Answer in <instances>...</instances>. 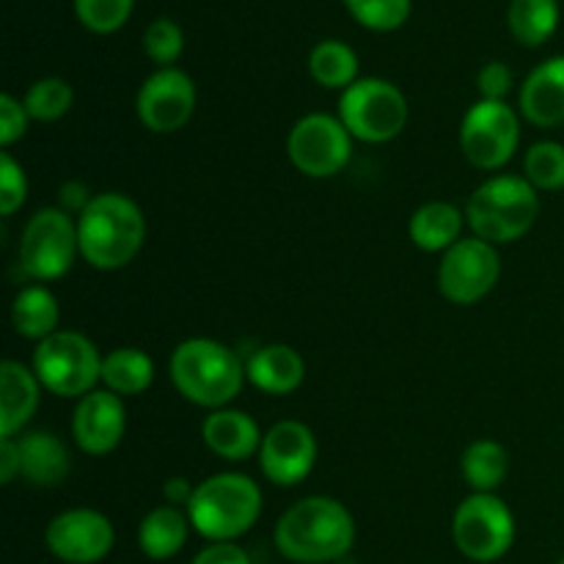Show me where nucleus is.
<instances>
[{"instance_id":"1","label":"nucleus","mask_w":564,"mask_h":564,"mask_svg":"<svg viewBox=\"0 0 564 564\" xmlns=\"http://www.w3.org/2000/svg\"><path fill=\"white\" fill-rule=\"evenodd\" d=\"M273 543L295 564H330L345 560L356 545V518L330 496H306L281 512Z\"/></svg>"},{"instance_id":"2","label":"nucleus","mask_w":564,"mask_h":564,"mask_svg":"<svg viewBox=\"0 0 564 564\" xmlns=\"http://www.w3.org/2000/svg\"><path fill=\"white\" fill-rule=\"evenodd\" d=\"M169 378L187 402L207 411H220L242 394L248 372L229 345L207 336H193L180 341L171 352Z\"/></svg>"},{"instance_id":"3","label":"nucleus","mask_w":564,"mask_h":564,"mask_svg":"<svg viewBox=\"0 0 564 564\" xmlns=\"http://www.w3.org/2000/svg\"><path fill=\"white\" fill-rule=\"evenodd\" d=\"M77 240L80 257L94 270L113 273L127 268L147 240L143 209L124 193H97L77 215Z\"/></svg>"},{"instance_id":"4","label":"nucleus","mask_w":564,"mask_h":564,"mask_svg":"<svg viewBox=\"0 0 564 564\" xmlns=\"http://www.w3.org/2000/svg\"><path fill=\"white\" fill-rule=\"evenodd\" d=\"M185 512L207 543H237L262 516V488L246 474H213L196 485Z\"/></svg>"},{"instance_id":"5","label":"nucleus","mask_w":564,"mask_h":564,"mask_svg":"<svg viewBox=\"0 0 564 564\" xmlns=\"http://www.w3.org/2000/svg\"><path fill=\"white\" fill-rule=\"evenodd\" d=\"M540 218V196L527 176L496 174L466 202V224L490 246H510L527 237Z\"/></svg>"},{"instance_id":"6","label":"nucleus","mask_w":564,"mask_h":564,"mask_svg":"<svg viewBox=\"0 0 564 564\" xmlns=\"http://www.w3.org/2000/svg\"><path fill=\"white\" fill-rule=\"evenodd\" d=\"M102 358L86 334L66 328L39 341L31 367L44 391L64 400H83L102 383Z\"/></svg>"},{"instance_id":"7","label":"nucleus","mask_w":564,"mask_h":564,"mask_svg":"<svg viewBox=\"0 0 564 564\" xmlns=\"http://www.w3.org/2000/svg\"><path fill=\"white\" fill-rule=\"evenodd\" d=\"M17 257L22 273L36 284L64 279L80 257L75 215L61 207H44L33 213L22 229Z\"/></svg>"},{"instance_id":"8","label":"nucleus","mask_w":564,"mask_h":564,"mask_svg":"<svg viewBox=\"0 0 564 564\" xmlns=\"http://www.w3.org/2000/svg\"><path fill=\"white\" fill-rule=\"evenodd\" d=\"M339 119L361 143H389L405 130L408 99L391 80L358 77L339 97Z\"/></svg>"},{"instance_id":"9","label":"nucleus","mask_w":564,"mask_h":564,"mask_svg":"<svg viewBox=\"0 0 564 564\" xmlns=\"http://www.w3.org/2000/svg\"><path fill=\"white\" fill-rule=\"evenodd\" d=\"M452 540L468 562H499L516 543V516L501 496L471 494L452 516Z\"/></svg>"},{"instance_id":"10","label":"nucleus","mask_w":564,"mask_h":564,"mask_svg":"<svg viewBox=\"0 0 564 564\" xmlns=\"http://www.w3.org/2000/svg\"><path fill=\"white\" fill-rule=\"evenodd\" d=\"M521 147V113L510 102L477 99L460 121L463 158L479 171H501Z\"/></svg>"},{"instance_id":"11","label":"nucleus","mask_w":564,"mask_h":564,"mask_svg":"<svg viewBox=\"0 0 564 564\" xmlns=\"http://www.w3.org/2000/svg\"><path fill=\"white\" fill-rule=\"evenodd\" d=\"M292 165L308 180H330L341 174L352 158V135L339 116L306 113L292 124L286 138Z\"/></svg>"},{"instance_id":"12","label":"nucleus","mask_w":564,"mask_h":564,"mask_svg":"<svg viewBox=\"0 0 564 564\" xmlns=\"http://www.w3.org/2000/svg\"><path fill=\"white\" fill-rule=\"evenodd\" d=\"M501 279L499 248L479 237H463L441 253L438 292L455 306H474L496 290Z\"/></svg>"},{"instance_id":"13","label":"nucleus","mask_w":564,"mask_h":564,"mask_svg":"<svg viewBox=\"0 0 564 564\" xmlns=\"http://www.w3.org/2000/svg\"><path fill=\"white\" fill-rule=\"evenodd\" d=\"M44 545L64 564H99L113 551L116 529L105 512L91 507H72L47 523Z\"/></svg>"},{"instance_id":"14","label":"nucleus","mask_w":564,"mask_h":564,"mask_svg":"<svg viewBox=\"0 0 564 564\" xmlns=\"http://www.w3.org/2000/svg\"><path fill=\"white\" fill-rule=\"evenodd\" d=\"M198 91L196 83L187 72L169 66L158 69L138 88L135 110L141 124L154 135H171L180 132L196 113Z\"/></svg>"},{"instance_id":"15","label":"nucleus","mask_w":564,"mask_h":564,"mask_svg":"<svg viewBox=\"0 0 564 564\" xmlns=\"http://www.w3.org/2000/svg\"><path fill=\"white\" fill-rule=\"evenodd\" d=\"M317 452L314 430L297 419H284L264 433L257 457L268 482L279 485V488H292L314 471Z\"/></svg>"},{"instance_id":"16","label":"nucleus","mask_w":564,"mask_h":564,"mask_svg":"<svg viewBox=\"0 0 564 564\" xmlns=\"http://www.w3.org/2000/svg\"><path fill=\"white\" fill-rule=\"evenodd\" d=\"M127 433V408L119 394L97 389L77 400L72 413V438L80 452L91 457H105L121 444Z\"/></svg>"},{"instance_id":"17","label":"nucleus","mask_w":564,"mask_h":564,"mask_svg":"<svg viewBox=\"0 0 564 564\" xmlns=\"http://www.w3.org/2000/svg\"><path fill=\"white\" fill-rule=\"evenodd\" d=\"M518 113L540 130L564 124V55L534 66L518 91Z\"/></svg>"},{"instance_id":"18","label":"nucleus","mask_w":564,"mask_h":564,"mask_svg":"<svg viewBox=\"0 0 564 564\" xmlns=\"http://www.w3.org/2000/svg\"><path fill=\"white\" fill-rule=\"evenodd\" d=\"M202 438L207 449L220 460L240 463L259 455L264 435L251 413L237 411V408H220V411H209L204 416Z\"/></svg>"},{"instance_id":"19","label":"nucleus","mask_w":564,"mask_h":564,"mask_svg":"<svg viewBox=\"0 0 564 564\" xmlns=\"http://www.w3.org/2000/svg\"><path fill=\"white\" fill-rule=\"evenodd\" d=\"M42 389L33 367L11 358L0 364V438H17L28 427L36 416Z\"/></svg>"},{"instance_id":"20","label":"nucleus","mask_w":564,"mask_h":564,"mask_svg":"<svg viewBox=\"0 0 564 564\" xmlns=\"http://www.w3.org/2000/svg\"><path fill=\"white\" fill-rule=\"evenodd\" d=\"M246 372L253 389L270 397H286L295 394L306 380V361L292 345L273 341V345H262L251 352V358L246 361Z\"/></svg>"},{"instance_id":"21","label":"nucleus","mask_w":564,"mask_h":564,"mask_svg":"<svg viewBox=\"0 0 564 564\" xmlns=\"http://www.w3.org/2000/svg\"><path fill=\"white\" fill-rule=\"evenodd\" d=\"M20 446V477L36 488H55L72 471V455L64 441L50 430L17 435Z\"/></svg>"},{"instance_id":"22","label":"nucleus","mask_w":564,"mask_h":564,"mask_svg":"<svg viewBox=\"0 0 564 564\" xmlns=\"http://www.w3.org/2000/svg\"><path fill=\"white\" fill-rule=\"evenodd\" d=\"M466 209L452 202H427L408 220V237L424 253H446L463 240Z\"/></svg>"},{"instance_id":"23","label":"nucleus","mask_w":564,"mask_h":564,"mask_svg":"<svg viewBox=\"0 0 564 564\" xmlns=\"http://www.w3.org/2000/svg\"><path fill=\"white\" fill-rule=\"evenodd\" d=\"M191 529V518L180 507H154L138 527V549L143 551L147 560L169 562L185 549Z\"/></svg>"},{"instance_id":"24","label":"nucleus","mask_w":564,"mask_h":564,"mask_svg":"<svg viewBox=\"0 0 564 564\" xmlns=\"http://www.w3.org/2000/svg\"><path fill=\"white\" fill-rule=\"evenodd\" d=\"M11 325H14L17 336L31 341H42L61 330V306L58 297L47 290L44 284L25 286L11 301Z\"/></svg>"},{"instance_id":"25","label":"nucleus","mask_w":564,"mask_h":564,"mask_svg":"<svg viewBox=\"0 0 564 564\" xmlns=\"http://www.w3.org/2000/svg\"><path fill=\"white\" fill-rule=\"evenodd\" d=\"M460 474L474 494H496L510 474V452L496 438H477L463 449Z\"/></svg>"},{"instance_id":"26","label":"nucleus","mask_w":564,"mask_h":564,"mask_svg":"<svg viewBox=\"0 0 564 564\" xmlns=\"http://www.w3.org/2000/svg\"><path fill=\"white\" fill-rule=\"evenodd\" d=\"M154 383V361L141 347H116L102 358V386L113 394L138 397Z\"/></svg>"},{"instance_id":"27","label":"nucleus","mask_w":564,"mask_h":564,"mask_svg":"<svg viewBox=\"0 0 564 564\" xmlns=\"http://www.w3.org/2000/svg\"><path fill=\"white\" fill-rule=\"evenodd\" d=\"M507 25L523 47H540L560 25V0H512Z\"/></svg>"},{"instance_id":"28","label":"nucleus","mask_w":564,"mask_h":564,"mask_svg":"<svg viewBox=\"0 0 564 564\" xmlns=\"http://www.w3.org/2000/svg\"><path fill=\"white\" fill-rule=\"evenodd\" d=\"M308 75L323 88H350L358 80V55L339 39H325L308 53Z\"/></svg>"},{"instance_id":"29","label":"nucleus","mask_w":564,"mask_h":564,"mask_svg":"<svg viewBox=\"0 0 564 564\" xmlns=\"http://www.w3.org/2000/svg\"><path fill=\"white\" fill-rule=\"evenodd\" d=\"M72 102H75V91H72L69 80L55 75L36 80L22 97L31 121H44V124L64 119L72 110Z\"/></svg>"},{"instance_id":"30","label":"nucleus","mask_w":564,"mask_h":564,"mask_svg":"<svg viewBox=\"0 0 564 564\" xmlns=\"http://www.w3.org/2000/svg\"><path fill=\"white\" fill-rule=\"evenodd\" d=\"M523 176L534 191L554 193L564 187V143L538 141L523 154Z\"/></svg>"},{"instance_id":"31","label":"nucleus","mask_w":564,"mask_h":564,"mask_svg":"<svg viewBox=\"0 0 564 564\" xmlns=\"http://www.w3.org/2000/svg\"><path fill=\"white\" fill-rule=\"evenodd\" d=\"M143 50H147L149 61L160 66V69H169L180 61L182 50H185V33L169 17H158L154 22H149L147 33H143Z\"/></svg>"},{"instance_id":"32","label":"nucleus","mask_w":564,"mask_h":564,"mask_svg":"<svg viewBox=\"0 0 564 564\" xmlns=\"http://www.w3.org/2000/svg\"><path fill=\"white\" fill-rule=\"evenodd\" d=\"M347 11L372 31H394L411 17V0H345Z\"/></svg>"},{"instance_id":"33","label":"nucleus","mask_w":564,"mask_h":564,"mask_svg":"<svg viewBox=\"0 0 564 564\" xmlns=\"http://www.w3.org/2000/svg\"><path fill=\"white\" fill-rule=\"evenodd\" d=\"M135 0H75L77 20L94 33H113L130 20Z\"/></svg>"},{"instance_id":"34","label":"nucleus","mask_w":564,"mask_h":564,"mask_svg":"<svg viewBox=\"0 0 564 564\" xmlns=\"http://www.w3.org/2000/svg\"><path fill=\"white\" fill-rule=\"evenodd\" d=\"M28 202V176L25 169L11 158L9 152H0V215L11 218L22 204Z\"/></svg>"},{"instance_id":"35","label":"nucleus","mask_w":564,"mask_h":564,"mask_svg":"<svg viewBox=\"0 0 564 564\" xmlns=\"http://www.w3.org/2000/svg\"><path fill=\"white\" fill-rule=\"evenodd\" d=\"M31 124V116H28L22 99L11 97V94H0V147L9 149L17 141H22Z\"/></svg>"},{"instance_id":"36","label":"nucleus","mask_w":564,"mask_h":564,"mask_svg":"<svg viewBox=\"0 0 564 564\" xmlns=\"http://www.w3.org/2000/svg\"><path fill=\"white\" fill-rule=\"evenodd\" d=\"M477 91L479 99H490V102H507L512 91V72L510 66L501 61H490L479 69L477 75Z\"/></svg>"},{"instance_id":"37","label":"nucleus","mask_w":564,"mask_h":564,"mask_svg":"<svg viewBox=\"0 0 564 564\" xmlns=\"http://www.w3.org/2000/svg\"><path fill=\"white\" fill-rule=\"evenodd\" d=\"M191 564H251V556L237 543H209L193 556Z\"/></svg>"},{"instance_id":"38","label":"nucleus","mask_w":564,"mask_h":564,"mask_svg":"<svg viewBox=\"0 0 564 564\" xmlns=\"http://www.w3.org/2000/svg\"><path fill=\"white\" fill-rule=\"evenodd\" d=\"M61 209H66L69 215H80L83 209L88 207V202H91V193H88V187L83 185V182H66V185H61Z\"/></svg>"},{"instance_id":"39","label":"nucleus","mask_w":564,"mask_h":564,"mask_svg":"<svg viewBox=\"0 0 564 564\" xmlns=\"http://www.w3.org/2000/svg\"><path fill=\"white\" fill-rule=\"evenodd\" d=\"M20 477V446L14 438H0V482L11 485Z\"/></svg>"},{"instance_id":"40","label":"nucleus","mask_w":564,"mask_h":564,"mask_svg":"<svg viewBox=\"0 0 564 564\" xmlns=\"http://www.w3.org/2000/svg\"><path fill=\"white\" fill-rule=\"evenodd\" d=\"M193 490H196V485L187 482L185 477H171L169 482L163 485L165 505L185 507V510H187V505H191V499H193Z\"/></svg>"},{"instance_id":"41","label":"nucleus","mask_w":564,"mask_h":564,"mask_svg":"<svg viewBox=\"0 0 564 564\" xmlns=\"http://www.w3.org/2000/svg\"><path fill=\"white\" fill-rule=\"evenodd\" d=\"M556 564H564V556H562V560H560V562H556Z\"/></svg>"}]
</instances>
